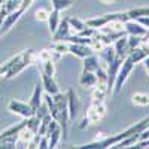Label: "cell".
<instances>
[{
  "label": "cell",
  "mask_w": 149,
  "mask_h": 149,
  "mask_svg": "<svg viewBox=\"0 0 149 149\" xmlns=\"http://www.w3.org/2000/svg\"><path fill=\"white\" fill-rule=\"evenodd\" d=\"M113 48H115V54L116 57H121V58H125L130 52V46H128V39H127V34L119 37L113 42Z\"/></svg>",
  "instance_id": "7c38bea8"
},
{
  "label": "cell",
  "mask_w": 149,
  "mask_h": 149,
  "mask_svg": "<svg viewBox=\"0 0 149 149\" xmlns=\"http://www.w3.org/2000/svg\"><path fill=\"white\" fill-rule=\"evenodd\" d=\"M48 17H49V10H45V9H39L36 12V21H48Z\"/></svg>",
  "instance_id": "d4e9b609"
},
{
  "label": "cell",
  "mask_w": 149,
  "mask_h": 149,
  "mask_svg": "<svg viewBox=\"0 0 149 149\" xmlns=\"http://www.w3.org/2000/svg\"><path fill=\"white\" fill-rule=\"evenodd\" d=\"M8 109L15 115H19L21 118H30L34 115V110L31 109V106L29 103H24L19 100H10L8 104Z\"/></svg>",
  "instance_id": "8992f818"
},
{
  "label": "cell",
  "mask_w": 149,
  "mask_h": 149,
  "mask_svg": "<svg viewBox=\"0 0 149 149\" xmlns=\"http://www.w3.org/2000/svg\"><path fill=\"white\" fill-rule=\"evenodd\" d=\"M69 24H70V30H73L74 33H79V31H82L84 29L88 27V26H86V22H85L84 19L74 18V17L69 18Z\"/></svg>",
  "instance_id": "ffe728a7"
},
{
  "label": "cell",
  "mask_w": 149,
  "mask_h": 149,
  "mask_svg": "<svg viewBox=\"0 0 149 149\" xmlns=\"http://www.w3.org/2000/svg\"><path fill=\"white\" fill-rule=\"evenodd\" d=\"M100 2L103 5H112V3H115V0H100Z\"/></svg>",
  "instance_id": "1f68e13d"
},
{
  "label": "cell",
  "mask_w": 149,
  "mask_h": 149,
  "mask_svg": "<svg viewBox=\"0 0 149 149\" xmlns=\"http://www.w3.org/2000/svg\"><path fill=\"white\" fill-rule=\"evenodd\" d=\"M131 148L134 149H143V148H149V139H143V140H137Z\"/></svg>",
  "instance_id": "484cf974"
},
{
  "label": "cell",
  "mask_w": 149,
  "mask_h": 149,
  "mask_svg": "<svg viewBox=\"0 0 149 149\" xmlns=\"http://www.w3.org/2000/svg\"><path fill=\"white\" fill-rule=\"evenodd\" d=\"M69 52L79 57V58H82V60L85 57L91 55V54H95L91 49L90 45H84V43H69Z\"/></svg>",
  "instance_id": "ba28073f"
},
{
  "label": "cell",
  "mask_w": 149,
  "mask_h": 149,
  "mask_svg": "<svg viewBox=\"0 0 149 149\" xmlns=\"http://www.w3.org/2000/svg\"><path fill=\"white\" fill-rule=\"evenodd\" d=\"M145 37H146V39H149V29H148V31H146V34H145Z\"/></svg>",
  "instance_id": "d6a6232c"
},
{
  "label": "cell",
  "mask_w": 149,
  "mask_h": 149,
  "mask_svg": "<svg viewBox=\"0 0 149 149\" xmlns=\"http://www.w3.org/2000/svg\"><path fill=\"white\" fill-rule=\"evenodd\" d=\"M51 49L60 52V54H66L69 52V42H64V40H58V42H54L51 45Z\"/></svg>",
  "instance_id": "603a6c76"
},
{
  "label": "cell",
  "mask_w": 149,
  "mask_h": 149,
  "mask_svg": "<svg viewBox=\"0 0 149 149\" xmlns=\"http://www.w3.org/2000/svg\"><path fill=\"white\" fill-rule=\"evenodd\" d=\"M142 61H143V66H145V69H146V72H148V74H149V57L143 58Z\"/></svg>",
  "instance_id": "4dcf8cb0"
},
{
  "label": "cell",
  "mask_w": 149,
  "mask_h": 149,
  "mask_svg": "<svg viewBox=\"0 0 149 149\" xmlns=\"http://www.w3.org/2000/svg\"><path fill=\"white\" fill-rule=\"evenodd\" d=\"M61 18H60V10L57 9H52L51 12H49V17H48V27H49V31H51V34L55 33L57 27H58V24H60Z\"/></svg>",
  "instance_id": "2e32d148"
},
{
  "label": "cell",
  "mask_w": 149,
  "mask_h": 149,
  "mask_svg": "<svg viewBox=\"0 0 149 149\" xmlns=\"http://www.w3.org/2000/svg\"><path fill=\"white\" fill-rule=\"evenodd\" d=\"M48 146H49V139H48V136L45 134V136H42V137H40L39 146H37V148H39V149H46Z\"/></svg>",
  "instance_id": "4316f807"
},
{
  "label": "cell",
  "mask_w": 149,
  "mask_h": 149,
  "mask_svg": "<svg viewBox=\"0 0 149 149\" xmlns=\"http://www.w3.org/2000/svg\"><path fill=\"white\" fill-rule=\"evenodd\" d=\"M40 72L49 74V76H55V61L46 60L43 63H40Z\"/></svg>",
  "instance_id": "44dd1931"
},
{
  "label": "cell",
  "mask_w": 149,
  "mask_h": 149,
  "mask_svg": "<svg viewBox=\"0 0 149 149\" xmlns=\"http://www.w3.org/2000/svg\"><path fill=\"white\" fill-rule=\"evenodd\" d=\"M70 24H69V18H63L60 21L58 27L55 30V33L52 34V40L54 42H58V40H64L66 37L70 34Z\"/></svg>",
  "instance_id": "30bf717a"
},
{
  "label": "cell",
  "mask_w": 149,
  "mask_h": 149,
  "mask_svg": "<svg viewBox=\"0 0 149 149\" xmlns=\"http://www.w3.org/2000/svg\"><path fill=\"white\" fill-rule=\"evenodd\" d=\"M127 15L130 19H137L142 17H149V6H139L127 10Z\"/></svg>",
  "instance_id": "ac0fdd59"
},
{
  "label": "cell",
  "mask_w": 149,
  "mask_h": 149,
  "mask_svg": "<svg viewBox=\"0 0 149 149\" xmlns=\"http://www.w3.org/2000/svg\"><path fill=\"white\" fill-rule=\"evenodd\" d=\"M79 84L84 86V88H94V85L97 84V74L95 72H88L84 70L81 78H79Z\"/></svg>",
  "instance_id": "5bb4252c"
},
{
  "label": "cell",
  "mask_w": 149,
  "mask_h": 149,
  "mask_svg": "<svg viewBox=\"0 0 149 149\" xmlns=\"http://www.w3.org/2000/svg\"><path fill=\"white\" fill-rule=\"evenodd\" d=\"M48 136V139H49V149H54L57 145H58V142H60V139H61V125L58 124V125L49 133V134H46Z\"/></svg>",
  "instance_id": "d6986e66"
},
{
  "label": "cell",
  "mask_w": 149,
  "mask_h": 149,
  "mask_svg": "<svg viewBox=\"0 0 149 149\" xmlns=\"http://www.w3.org/2000/svg\"><path fill=\"white\" fill-rule=\"evenodd\" d=\"M142 37L143 36H131V34H127V39H128V46H130V51L134 48H137L142 45Z\"/></svg>",
  "instance_id": "cb8c5ba5"
},
{
  "label": "cell",
  "mask_w": 149,
  "mask_h": 149,
  "mask_svg": "<svg viewBox=\"0 0 149 149\" xmlns=\"http://www.w3.org/2000/svg\"><path fill=\"white\" fill-rule=\"evenodd\" d=\"M131 103L139 107L149 106V94L148 93H134L131 97Z\"/></svg>",
  "instance_id": "e0dca14e"
},
{
  "label": "cell",
  "mask_w": 149,
  "mask_h": 149,
  "mask_svg": "<svg viewBox=\"0 0 149 149\" xmlns=\"http://www.w3.org/2000/svg\"><path fill=\"white\" fill-rule=\"evenodd\" d=\"M124 26H125L127 34H131V36H145L148 31V29L142 26L137 19H128L124 22Z\"/></svg>",
  "instance_id": "9c48e42d"
},
{
  "label": "cell",
  "mask_w": 149,
  "mask_h": 149,
  "mask_svg": "<svg viewBox=\"0 0 149 149\" xmlns=\"http://www.w3.org/2000/svg\"><path fill=\"white\" fill-rule=\"evenodd\" d=\"M66 94H67V102H69V118H70V122H73L74 119H76L78 113H79L81 102H79L78 94L74 93L73 88H69Z\"/></svg>",
  "instance_id": "52a82bcc"
},
{
  "label": "cell",
  "mask_w": 149,
  "mask_h": 149,
  "mask_svg": "<svg viewBox=\"0 0 149 149\" xmlns=\"http://www.w3.org/2000/svg\"><path fill=\"white\" fill-rule=\"evenodd\" d=\"M42 86H43L45 93L51 94V95H55L57 93H60L55 76H49V74H46L43 72H42Z\"/></svg>",
  "instance_id": "8fae6325"
},
{
  "label": "cell",
  "mask_w": 149,
  "mask_h": 149,
  "mask_svg": "<svg viewBox=\"0 0 149 149\" xmlns=\"http://www.w3.org/2000/svg\"><path fill=\"white\" fill-rule=\"evenodd\" d=\"M148 127H149V125H148Z\"/></svg>",
  "instance_id": "836d02e7"
},
{
  "label": "cell",
  "mask_w": 149,
  "mask_h": 149,
  "mask_svg": "<svg viewBox=\"0 0 149 149\" xmlns=\"http://www.w3.org/2000/svg\"><path fill=\"white\" fill-rule=\"evenodd\" d=\"M42 91H43L42 84H36L34 85V90L31 93V97H30V100H29V104L31 106V109L34 112L39 109V106L42 104Z\"/></svg>",
  "instance_id": "4fadbf2b"
},
{
  "label": "cell",
  "mask_w": 149,
  "mask_h": 149,
  "mask_svg": "<svg viewBox=\"0 0 149 149\" xmlns=\"http://www.w3.org/2000/svg\"><path fill=\"white\" fill-rule=\"evenodd\" d=\"M149 125V116L140 119L139 122H136L134 125L128 127L127 130H124L118 134H113V136H107V137H102V139H95L94 142L91 143H86V145H82L79 148L82 149H107V148H113L115 145H118L121 140H124L125 137H128V136L131 134H140L145 128H148Z\"/></svg>",
  "instance_id": "6da1fadb"
},
{
  "label": "cell",
  "mask_w": 149,
  "mask_h": 149,
  "mask_svg": "<svg viewBox=\"0 0 149 149\" xmlns=\"http://www.w3.org/2000/svg\"><path fill=\"white\" fill-rule=\"evenodd\" d=\"M6 15H8V12L3 8H0V29H2V26H3V21H5Z\"/></svg>",
  "instance_id": "f1b7e54d"
},
{
  "label": "cell",
  "mask_w": 149,
  "mask_h": 149,
  "mask_svg": "<svg viewBox=\"0 0 149 149\" xmlns=\"http://www.w3.org/2000/svg\"><path fill=\"white\" fill-rule=\"evenodd\" d=\"M137 21L142 24V26H145L146 29H149V17H142V18H137Z\"/></svg>",
  "instance_id": "f546056e"
},
{
  "label": "cell",
  "mask_w": 149,
  "mask_h": 149,
  "mask_svg": "<svg viewBox=\"0 0 149 149\" xmlns=\"http://www.w3.org/2000/svg\"><path fill=\"white\" fill-rule=\"evenodd\" d=\"M115 19H119L122 22H125L130 18L127 15V12H112V14H104V15L95 17V18H88L85 22H86V26H90L95 30H100L102 27L106 26V24H109L110 21H115Z\"/></svg>",
  "instance_id": "277c9868"
},
{
  "label": "cell",
  "mask_w": 149,
  "mask_h": 149,
  "mask_svg": "<svg viewBox=\"0 0 149 149\" xmlns=\"http://www.w3.org/2000/svg\"><path fill=\"white\" fill-rule=\"evenodd\" d=\"M36 60H37V54L34 52V49H26V51H22L19 52L18 58L14 64H12V67L6 72L5 74V78L6 79H12V78H15L18 73H21L24 69H26L27 66L36 63Z\"/></svg>",
  "instance_id": "7a4b0ae2"
},
{
  "label": "cell",
  "mask_w": 149,
  "mask_h": 149,
  "mask_svg": "<svg viewBox=\"0 0 149 149\" xmlns=\"http://www.w3.org/2000/svg\"><path fill=\"white\" fill-rule=\"evenodd\" d=\"M73 3H74L73 0H52V8L61 12V10L70 8Z\"/></svg>",
  "instance_id": "7402d4cb"
},
{
  "label": "cell",
  "mask_w": 149,
  "mask_h": 149,
  "mask_svg": "<svg viewBox=\"0 0 149 149\" xmlns=\"http://www.w3.org/2000/svg\"><path fill=\"white\" fill-rule=\"evenodd\" d=\"M98 67H100V58H98L95 54H91V55L84 58V70L95 72Z\"/></svg>",
  "instance_id": "9a60e30c"
},
{
  "label": "cell",
  "mask_w": 149,
  "mask_h": 149,
  "mask_svg": "<svg viewBox=\"0 0 149 149\" xmlns=\"http://www.w3.org/2000/svg\"><path fill=\"white\" fill-rule=\"evenodd\" d=\"M90 124H91V122H90V119H88V118H86V115H85V116L82 118V121H81V124H79V130H85L86 127H88V125H90Z\"/></svg>",
  "instance_id": "83f0119b"
},
{
  "label": "cell",
  "mask_w": 149,
  "mask_h": 149,
  "mask_svg": "<svg viewBox=\"0 0 149 149\" xmlns=\"http://www.w3.org/2000/svg\"><path fill=\"white\" fill-rule=\"evenodd\" d=\"M104 116H106L104 100H97V98H93V103L88 107V112H86V118L90 119L91 124H95L98 121H102Z\"/></svg>",
  "instance_id": "5b68a950"
},
{
  "label": "cell",
  "mask_w": 149,
  "mask_h": 149,
  "mask_svg": "<svg viewBox=\"0 0 149 149\" xmlns=\"http://www.w3.org/2000/svg\"><path fill=\"white\" fill-rule=\"evenodd\" d=\"M134 66H136V63H134V60H133L130 55H127L125 58H124L122 64H121V67H119V72H118V74H116L113 88H112L113 94H119V93L122 91V86H124V84L127 82L128 76L131 74V72L134 70Z\"/></svg>",
  "instance_id": "3957f363"
}]
</instances>
